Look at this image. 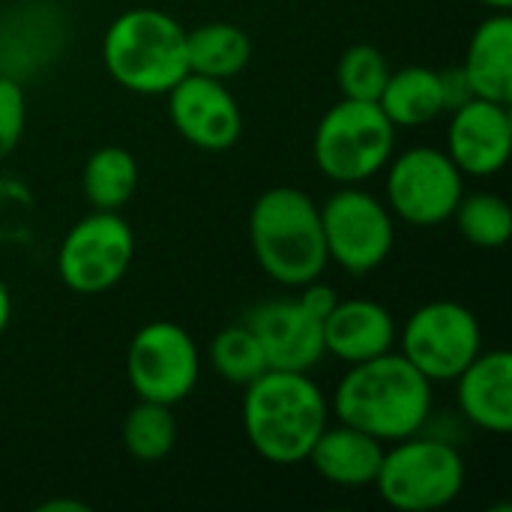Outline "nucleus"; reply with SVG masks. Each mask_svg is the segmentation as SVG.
Instances as JSON below:
<instances>
[{
	"label": "nucleus",
	"instance_id": "nucleus-23",
	"mask_svg": "<svg viewBox=\"0 0 512 512\" xmlns=\"http://www.w3.org/2000/svg\"><path fill=\"white\" fill-rule=\"evenodd\" d=\"M210 366L219 378L246 387L261 378L270 366L258 336L246 324H231L219 330L210 342Z\"/></svg>",
	"mask_w": 512,
	"mask_h": 512
},
{
	"label": "nucleus",
	"instance_id": "nucleus-10",
	"mask_svg": "<svg viewBox=\"0 0 512 512\" xmlns=\"http://www.w3.org/2000/svg\"><path fill=\"white\" fill-rule=\"evenodd\" d=\"M465 195V174L438 147H411L387 162V207L396 219L435 228L453 219Z\"/></svg>",
	"mask_w": 512,
	"mask_h": 512
},
{
	"label": "nucleus",
	"instance_id": "nucleus-24",
	"mask_svg": "<svg viewBox=\"0 0 512 512\" xmlns=\"http://www.w3.org/2000/svg\"><path fill=\"white\" fill-rule=\"evenodd\" d=\"M453 219H456L459 234L477 249H501L507 246L512 234L510 204L495 192L462 195Z\"/></svg>",
	"mask_w": 512,
	"mask_h": 512
},
{
	"label": "nucleus",
	"instance_id": "nucleus-17",
	"mask_svg": "<svg viewBox=\"0 0 512 512\" xmlns=\"http://www.w3.org/2000/svg\"><path fill=\"white\" fill-rule=\"evenodd\" d=\"M384 459V444L369 432L339 423L336 429H324L321 438L312 444L306 462L312 471L339 486V489H363L372 486Z\"/></svg>",
	"mask_w": 512,
	"mask_h": 512
},
{
	"label": "nucleus",
	"instance_id": "nucleus-18",
	"mask_svg": "<svg viewBox=\"0 0 512 512\" xmlns=\"http://www.w3.org/2000/svg\"><path fill=\"white\" fill-rule=\"evenodd\" d=\"M465 81L474 96L512 105V18L495 12L471 33L465 60Z\"/></svg>",
	"mask_w": 512,
	"mask_h": 512
},
{
	"label": "nucleus",
	"instance_id": "nucleus-12",
	"mask_svg": "<svg viewBox=\"0 0 512 512\" xmlns=\"http://www.w3.org/2000/svg\"><path fill=\"white\" fill-rule=\"evenodd\" d=\"M165 96L174 129L192 147L204 153H225L240 141L243 111L225 81L189 72Z\"/></svg>",
	"mask_w": 512,
	"mask_h": 512
},
{
	"label": "nucleus",
	"instance_id": "nucleus-14",
	"mask_svg": "<svg viewBox=\"0 0 512 512\" xmlns=\"http://www.w3.org/2000/svg\"><path fill=\"white\" fill-rule=\"evenodd\" d=\"M261 342L267 366L282 372H312L324 351V321L303 309L300 300L261 303L243 321Z\"/></svg>",
	"mask_w": 512,
	"mask_h": 512
},
{
	"label": "nucleus",
	"instance_id": "nucleus-2",
	"mask_svg": "<svg viewBox=\"0 0 512 512\" xmlns=\"http://www.w3.org/2000/svg\"><path fill=\"white\" fill-rule=\"evenodd\" d=\"M330 426V402L309 372L267 369L246 384L243 429L252 450L279 468L306 462L312 444Z\"/></svg>",
	"mask_w": 512,
	"mask_h": 512
},
{
	"label": "nucleus",
	"instance_id": "nucleus-16",
	"mask_svg": "<svg viewBox=\"0 0 512 512\" xmlns=\"http://www.w3.org/2000/svg\"><path fill=\"white\" fill-rule=\"evenodd\" d=\"M396 333L399 327L387 306L366 297L339 300L324 318V351L354 366L393 351Z\"/></svg>",
	"mask_w": 512,
	"mask_h": 512
},
{
	"label": "nucleus",
	"instance_id": "nucleus-8",
	"mask_svg": "<svg viewBox=\"0 0 512 512\" xmlns=\"http://www.w3.org/2000/svg\"><path fill=\"white\" fill-rule=\"evenodd\" d=\"M399 354L417 366L432 384L456 381L483 351L477 315L456 300H432L420 306L396 333Z\"/></svg>",
	"mask_w": 512,
	"mask_h": 512
},
{
	"label": "nucleus",
	"instance_id": "nucleus-19",
	"mask_svg": "<svg viewBox=\"0 0 512 512\" xmlns=\"http://www.w3.org/2000/svg\"><path fill=\"white\" fill-rule=\"evenodd\" d=\"M378 105L396 129L432 123L435 117H441V111H447L441 72L429 66H402L390 72Z\"/></svg>",
	"mask_w": 512,
	"mask_h": 512
},
{
	"label": "nucleus",
	"instance_id": "nucleus-27",
	"mask_svg": "<svg viewBox=\"0 0 512 512\" xmlns=\"http://www.w3.org/2000/svg\"><path fill=\"white\" fill-rule=\"evenodd\" d=\"M300 303H303V309L306 312H312L315 318H327L330 312H333V306L339 303V294L327 285V282H321V279H315V282H309V285H303L300 288V297H297Z\"/></svg>",
	"mask_w": 512,
	"mask_h": 512
},
{
	"label": "nucleus",
	"instance_id": "nucleus-5",
	"mask_svg": "<svg viewBox=\"0 0 512 512\" xmlns=\"http://www.w3.org/2000/svg\"><path fill=\"white\" fill-rule=\"evenodd\" d=\"M396 150V126L378 102L339 99L318 123L312 156L339 186H360L381 174Z\"/></svg>",
	"mask_w": 512,
	"mask_h": 512
},
{
	"label": "nucleus",
	"instance_id": "nucleus-13",
	"mask_svg": "<svg viewBox=\"0 0 512 512\" xmlns=\"http://www.w3.org/2000/svg\"><path fill=\"white\" fill-rule=\"evenodd\" d=\"M510 105L492 99H468L453 108L447 129V156L468 177H492L510 162Z\"/></svg>",
	"mask_w": 512,
	"mask_h": 512
},
{
	"label": "nucleus",
	"instance_id": "nucleus-31",
	"mask_svg": "<svg viewBox=\"0 0 512 512\" xmlns=\"http://www.w3.org/2000/svg\"><path fill=\"white\" fill-rule=\"evenodd\" d=\"M483 6H489V9H495V12H510L512 0H480Z\"/></svg>",
	"mask_w": 512,
	"mask_h": 512
},
{
	"label": "nucleus",
	"instance_id": "nucleus-28",
	"mask_svg": "<svg viewBox=\"0 0 512 512\" xmlns=\"http://www.w3.org/2000/svg\"><path fill=\"white\" fill-rule=\"evenodd\" d=\"M441 87H444V102H447V111H453L456 105H462V102L474 99V93H471V87H468V81H465V72H462V66L441 72Z\"/></svg>",
	"mask_w": 512,
	"mask_h": 512
},
{
	"label": "nucleus",
	"instance_id": "nucleus-29",
	"mask_svg": "<svg viewBox=\"0 0 512 512\" xmlns=\"http://www.w3.org/2000/svg\"><path fill=\"white\" fill-rule=\"evenodd\" d=\"M90 507L84 501H69V498H54V501H45L39 512H87Z\"/></svg>",
	"mask_w": 512,
	"mask_h": 512
},
{
	"label": "nucleus",
	"instance_id": "nucleus-26",
	"mask_svg": "<svg viewBox=\"0 0 512 512\" xmlns=\"http://www.w3.org/2000/svg\"><path fill=\"white\" fill-rule=\"evenodd\" d=\"M27 126V96L21 81L0 75V162L15 153Z\"/></svg>",
	"mask_w": 512,
	"mask_h": 512
},
{
	"label": "nucleus",
	"instance_id": "nucleus-7",
	"mask_svg": "<svg viewBox=\"0 0 512 512\" xmlns=\"http://www.w3.org/2000/svg\"><path fill=\"white\" fill-rule=\"evenodd\" d=\"M327 258L351 276L375 273L393 252L396 225L387 201L360 186H342L321 207Z\"/></svg>",
	"mask_w": 512,
	"mask_h": 512
},
{
	"label": "nucleus",
	"instance_id": "nucleus-20",
	"mask_svg": "<svg viewBox=\"0 0 512 512\" xmlns=\"http://www.w3.org/2000/svg\"><path fill=\"white\" fill-rule=\"evenodd\" d=\"M252 60V39L240 24L207 21L186 30V63L189 72L228 81L240 75Z\"/></svg>",
	"mask_w": 512,
	"mask_h": 512
},
{
	"label": "nucleus",
	"instance_id": "nucleus-22",
	"mask_svg": "<svg viewBox=\"0 0 512 512\" xmlns=\"http://www.w3.org/2000/svg\"><path fill=\"white\" fill-rule=\"evenodd\" d=\"M120 438L132 459H138L144 465L162 462L177 447V417H174L171 405L141 399L126 414Z\"/></svg>",
	"mask_w": 512,
	"mask_h": 512
},
{
	"label": "nucleus",
	"instance_id": "nucleus-30",
	"mask_svg": "<svg viewBox=\"0 0 512 512\" xmlns=\"http://www.w3.org/2000/svg\"><path fill=\"white\" fill-rule=\"evenodd\" d=\"M9 318H12V297H9V285L0 279V336L9 327Z\"/></svg>",
	"mask_w": 512,
	"mask_h": 512
},
{
	"label": "nucleus",
	"instance_id": "nucleus-3",
	"mask_svg": "<svg viewBox=\"0 0 512 512\" xmlns=\"http://www.w3.org/2000/svg\"><path fill=\"white\" fill-rule=\"evenodd\" d=\"M249 240L258 267L285 288H303L321 279L330 264L321 207L297 186H273L255 198Z\"/></svg>",
	"mask_w": 512,
	"mask_h": 512
},
{
	"label": "nucleus",
	"instance_id": "nucleus-15",
	"mask_svg": "<svg viewBox=\"0 0 512 512\" xmlns=\"http://www.w3.org/2000/svg\"><path fill=\"white\" fill-rule=\"evenodd\" d=\"M456 399L465 420L483 432L507 435L512 429V354L495 348L477 354L456 378Z\"/></svg>",
	"mask_w": 512,
	"mask_h": 512
},
{
	"label": "nucleus",
	"instance_id": "nucleus-25",
	"mask_svg": "<svg viewBox=\"0 0 512 512\" xmlns=\"http://www.w3.org/2000/svg\"><path fill=\"white\" fill-rule=\"evenodd\" d=\"M390 63L381 48L360 42L351 45L339 63H336V84L342 90V99H360V102H378L387 78H390Z\"/></svg>",
	"mask_w": 512,
	"mask_h": 512
},
{
	"label": "nucleus",
	"instance_id": "nucleus-6",
	"mask_svg": "<svg viewBox=\"0 0 512 512\" xmlns=\"http://www.w3.org/2000/svg\"><path fill=\"white\" fill-rule=\"evenodd\" d=\"M387 507L399 512H435L450 507L465 489L462 453L438 438L420 432L393 441L384 450L378 477L372 483Z\"/></svg>",
	"mask_w": 512,
	"mask_h": 512
},
{
	"label": "nucleus",
	"instance_id": "nucleus-1",
	"mask_svg": "<svg viewBox=\"0 0 512 512\" xmlns=\"http://www.w3.org/2000/svg\"><path fill=\"white\" fill-rule=\"evenodd\" d=\"M330 411L339 423L393 444L423 432L432 414V381L399 351H387L342 375Z\"/></svg>",
	"mask_w": 512,
	"mask_h": 512
},
{
	"label": "nucleus",
	"instance_id": "nucleus-11",
	"mask_svg": "<svg viewBox=\"0 0 512 512\" xmlns=\"http://www.w3.org/2000/svg\"><path fill=\"white\" fill-rule=\"evenodd\" d=\"M126 375L138 399L180 405L201 378V354L195 339L174 321L144 324L126 351Z\"/></svg>",
	"mask_w": 512,
	"mask_h": 512
},
{
	"label": "nucleus",
	"instance_id": "nucleus-21",
	"mask_svg": "<svg viewBox=\"0 0 512 512\" xmlns=\"http://www.w3.org/2000/svg\"><path fill=\"white\" fill-rule=\"evenodd\" d=\"M138 189V162L126 147L105 144L90 153L81 171V192L93 210H117L132 201Z\"/></svg>",
	"mask_w": 512,
	"mask_h": 512
},
{
	"label": "nucleus",
	"instance_id": "nucleus-9",
	"mask_svg": "<svg viewBox=\"0 0 512 512\" xmlns=\"http://www.w3.org/2000/svg\"><path fill=\"white\" fill-rule=\"evenodd\" d=\"M132 258L135 234L129 222L117 210H93L66 231L57 249V273L69 291L93 297L114 288L129 273Z\"/></svg>",
	"mask_w": 512,
	"mask_h": 512
},
{
	"label": "nucleus",
	"instance_id": "nucleus-4",
	"mask_svg": "<svg viewBox=\"0 0 512 512\" xmlns=\"http://www.w3.org/2000/svg\"><path fill=\"white\" fill-rule=\"evenodd\" d=\"M102 63L123 90L138 96H165L189 75L186 27L165 9H126L102 36Z\"/></svg>",
	"mask_w": 512,
	"mask_h": 512
}]
</instances>
